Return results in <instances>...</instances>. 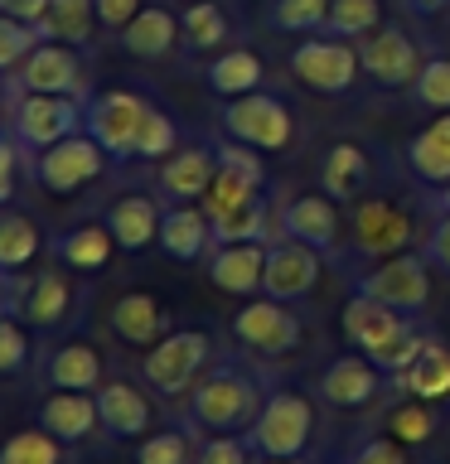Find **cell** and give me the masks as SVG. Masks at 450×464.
<instances>
[{
  "label": "cell",
  "mask_w": 450,
  "mask_h": 464,
  "mask_svg": "<svg viewBox=\"0 0 450 464\" xmlns=\"http://www.w3.org/2000/svg\"><path fill=\"white\" fill-rule=\"evenodd\" d=\"M203 82H209L218 97H247L267 82V68H261V58L252 49H218L209 72H203Z\"/></svg>",
  "instance_id": "836d02e7"
},
{
  "label": "cell",
  "mask_w": 450,
  "mask_h": 464,
  "mask_svg": "<svg viewBox=\"0 0 450 464\" xmlns=\"http://www.w3.org/2000/svg\"><path fill=\"white\" fill-rule=\"evenodd\" d=\"M141 10H145V0H97V24H102V29H116V34H122V29L136 20Z\"/></svg>",
  "instance_id": "f907efd6"
},
{
  "label": "cell",
  "mask_w": 450,
  "mask_h": 464,
  "mask_svg": "<svg viewBox=\"0 0 450 464\" xmlns=\"http://www.w3.org/2000/svg\"><path fill=\"white\" fill-rule=\"evenodd\" d=\"M107 324L126 348H155L170 334V319H165V310H160V300L151 290H126V295L107 310Z\"/></svg>",
  "instance_id": "4316f807"
},
{
  "label": "cell",
  "mask_w": 450,
  "mask_h": 464,
  "mask_svg": "<svg viewBox=\"0 0 450 464\" xmlns=\"http://www.w3.org/2000/svg\"><path fill=\"white\" fill-rule=\"evenodd\" d=\"M20 160H24V145L15 130H0V208H10L15 198V174H20Z\"/></svg>",
  "instance_id": "681fc988"
},
{
  "label": "cell",
  "mask_w": 450,
  "mask_h": 464,
  "mask_svg": "<svg viewBox=\"0 0 450 464\" xmlns=\"http://www.w3.org/2000/svg\"><path fill=\"white\" fill-rule=\"evenodd\" d=\"M218 130L228 140H242L252 150H286L296 140V116L281 97L271 92H247V97H228L223 111H218Z\"/></svg>",
  "instance_id": "9c48e42d"
},
{
  "label": "cell",
  "mask_w": 450,
  "mask_h": 464,
  "mask_svg": "<svg viewBox=\"0 0 450 464\" xmlns=\"http://www.w3.org/2000/svg\"><path fill=\"white\" fill-rule=\"evenodd\" d=\"M97 416H102V435L107 440H141L155 430V406L141 387L131 382H102L97 387Z\"/></svg>",
  "instance_id": "ffe728a7"
},
{
  "label": "cell",
  "mask_w": 450,
  "mask_h": 464,
  "mask_svg": "<svg viewBox=\"0 0 450 464\" xmlns=\"http://www.w3.org/2000/svg\"><path fill=\"white\" fill-rule=\"evenodd\" d=\"M445 5H450V0H406V10H416V14H435Z\"/></svg>",
  "instance_id": "f5cc1de1"
},
{
  "label": "cell",
  "mask_w": 450,
  "mask_h": 464,
  "mask_svg": "<svg viewBox=\"0 0 450 464\" xmlns=\"http://www.w3.org/2000/svg\"><path fill=\"white\" fill-rule=\"evenodd\" d=\"M412 237H416V223L402 203H392L383 194L358 198L354 213H348V246H344L339 266L363 261V271H368V266H377V261H387L397 252H412Z\"/></svg>",
  "instance_id": "277c9868"
},
{
  "label": "cell",
  "mask_w": 450,
  "mask_h": 464,
  "mask_svg": "<svg viewBox=\"0 0 450 464\" xmlns=\"http://www.w3.org/2000/svg\"><path fill=\"white\" fill-rule=\"evenodd\" d=\"M339 334H344L348 348H358L363 358H373L387 377H397L431 339V329L421 324L416 314L392 310V304L363 295V290H348V300L339 310Z\"/></svg>",
  "instance_id": "7a4b0ae2"
},
{
  "label": "cell",
  "mask_w": 450,
  "mask_h": 464,
  "mask_svg": "<svg viewBox=\"0 0 450 464\" xmlns=\"http://www.w3.org/2000/svg\"><path fill=\"white\" fill-rule=\"evenodd\" d=\"M267 246L271 242H218L209 252V281L223 295L252 300L267 281Z\"/></svg>",
  "instance_id": "44dd1931"
},
{
  "label": "cell",
  "mask_w": 450,
  "mask_h": 464,
  "mask_svg": "<svg viewBox=\"0 0 450 464\" xmlns=\"http://www.w3.org/2000/svg\"><path fill=\"white\" fill-rule=\"evenodd\" d=\"M10 92H49V97H78V102L93 97L87 92V72H83L78 49L73 44H54V39H44L10 72Z\"/></svg>",
  "instance_id": "2e32d148"
},
{
  "label": "cell",
  "mask_w": 450,
  "mask_h": 464,
  "mask_svg": "<svg viewBox=\"0 0 450 464\" xmlns=\"http://www.w3.org/2000/svg\"><path fill=\"white\" fill-rule=\"evenodd\" d=\"M257 464H305V459H267V455H257Z\"/></svg>",
  "instance_id": "11a10c76"
},
{
  "label": "cell",
  "mask_w": 450,
  "mask_h": 464,
  "mask_svg": "<svg viewBox=\"0 0 450 464\" xmlns=\"http://www.w3.org/2000/svg\"><path fill=\"white\" fill-rule=\"evenodd\" d=\"M160 252L174 261H203L213 252V223L203 203H165L160 218Z\"/></svg>",
  "instance_id": "484cf974"
},
{
  "label": "cell",
  "mask_w": 450,
  "mask_h": 464,
  "mask_svg": "<svg viewBox=\"0 0 450 464\" xmlns=\"http://www.w3.org/2000/svg\"><path fill=\"white\" fill-rule=\"evenodd\" d=\"M112 155L102 150L97 136H87V130H78V136L58 140L49 145V150L34 155V179L49 188V194H83L87 184H97L102 174H107Z\"/></svg>",
  "instance_id": "5bb4252c"
},
{
  "label": "cell",
  "mask_w": 450,
  "mask_h": 464,
  "mask_svg": "<svg viewBox=\"0 0 450 464\" xmlns=\"http://www.w3.org/2000/svg\"><path fill=\"white\" fill-rule=\"evenodd\" d=\"M93 20H97V0H49V10H44V20L34 29L39 39L87 49L93 44Z\"/></svg>",
  "instance_id": "e575fe53"
},
{
  "label": "cell",
  "mask_w": 450,
  "mask_h": 464,
  "mask_svg": "<svg viewBox=\"0 0 450 464\" xmlns=\"http://www.w3.org/2000/svg\"><path fill=\"white\" fill-rule=\"evenodd\" d=\"M392 387H397L402 397H416V401H431V406H450V343L441 339V334H431L426 348L392 377Z\"/></svg>",
  "instance_id": "d4e9b609"
},
{
  "label": "cell",
  "mask_w": 450,
  "mask_h": 464,
  "mask_svg": "<svg viewBox=\"0 0 450 464\" xmlns=\"http://www.w3.org/2000/svg\"><path fill=\"white\" fill-rule=\"evenodd\" d=\"M78 304L83 290L73 285L68 271H20V276H0V314H20L34 334H64L78 324Z\"/></svg>",
  "instance_id": "3957f363"
},
{
  "label": "cell",
  "mask_w": 450,
  "mask_h": 464,
  "mask_svg": "<svg viewBox=\"0 0 450 464\" xmlns=\"http://www.w3.org/2000/svg\"><path fill=\"white\" fill-rule=\"evenodd\" d=\"M383 24V0H329V20H325V34L334 39H363Z\"/></svg>",
  "instance_id": "60d3db41"
},
{
  "label": "cell",
  "mask_w": 450,
  "mask_h": 464,
  "mask_svg": "<svg viewBox=\"0 0 450 464\" xmlns=\"http://www.w3.org/2000/svg\"><path fill=\"white\" fill-rule=\"evenodd\" d=\"M358 63H363V78L383 92H397V87H412L421 78V49L416 39L402 29V20H383L373 34L358 39Z\"/></svg>",
  "instance_id": "4fadbf2b"
},
{
  "label": "cell",
  "mask_w": 450,
  "mask_h": 464,
  "mask_svg": "<svg viewBox=\"0 0 450 464\" xmlns=\"http://www.w3.org/2000/svg\"><path fill=\"white\" fill-rule=\"evenodd\" d=\"M339 464H412V455H406V445L392 440L387 430H368L344 450Z\"/></svg>",
  "instance_id": "f6af8a7d"
},
{
  "label": "cell",
  "mask_w": 450,
  "mask_h": 464,
  "mask_svg": "<svg viewBox=\"0 0 450 464\" xmlns=\"http://www.w3.org/2000/svg\"><path fill=\"white\" fill-rule=\"evenodd\" d=\"M0 111H5V87H0Z\"/></svg>",
  "instance_id": "9f6ffc18"
},
{
  "label": "cell",
  "mask_w": 450,
  "mask_h": 464,
  "mask_svg": "<svg viewBox=\"0 0 450 464\" xmlns=\"http://www.w3.org/2000/svg\"><path fill=\"white\" fill-rule=\"evenodd\" d=\"M276 232H286V237L325 252L334 266H339V256H344V218H339V203L329 194H290L281 208H276Z\"/></svg>",
  "instance_id": "e0dca14e"
},
{
  "label": "cell",
  "mask_w": 450,
  "mask_h": 464,
  "mask_svg": "<svg viewBox=\"0 0 450 464\" xmlns=\"http://www.w3.org/2000/svg\"><path fill=\"white\" fill-rule=\"evenodd\" d=\"M194 455L199 445L189 435V420L184 426H160L136 440V464H194Z\"/></svg>",
  "instance_id": "74e56055"
},
{
  "label": "cell",
  "mask_w": 450,
  "mask_h": 464,
  "mask_svg": "<svg viewBox=\"0 0 450 464\" xmlns=\"http://www.w3.org/2000/svg\"><path fill=\"white\" fill-rule=\"evenodd\" d=\"M213 358V334L209 329H170L155 348L141 353V377L145 387H155L165 401H180L194 392Z\"/></svg>",
  "instance_id": "5b68a950"
},
{
  "label": "cell",
  "mask_w": 450,
  "mask_h": 464,
  "mask_svg": "<svg viewBox=\"0 0 450 464\" xmlns=\"http://www.w3.org/2000/svg\"><path fill=\"white\" fill-rule=\"evenodd\" d=\"M325 261H329L325 252H315V246H305L296 237H286V232H276L271 246H267V281H261V295L300 304L319 285Z\"/></svg>",
  "instance_id": "ac0fdd59"
},
{
  "label": "cell",
  "mask_w": 450,
  "mask_h": 464,
  "mask_svg": "<svg viewBox=\"0 0 450 464\" xmlns=\"http://www.w3.org/2000/svg\"><path fill=\"white\" fill-rule=\"evenodd\" d=\"M64 440H54L44 426H24L0 440V464H64Z\"/></svg>",
  "instance_id": "f35d334b"
},
{
  "label": "cell",
  "mask_w": 450,
  "mask_h": 464,
  "mask_svg": "<svg viewBox=\"0 0 450 464\" xmlns=\"http://www.w3.org/2000/svg\"><path fill=\"white\" fill-rule=\"evenodd\" d=\"M49 252H54V261L58 266H68V271H102L112 261V252H116V237H112V227L107 223H97V218H87V223H73V227H64L58 237L49 242Z\"/></svg>",
  "instance_id": "f546056e"
},
{
  "label": "cell",
  "mask_w": 450,
  "mask_h": 464,
  "mask_svg": "<svg viewBox=\"0 0 450 464\" xmlns=\"http://www.w3.org/2000/svg\"><path fill=\"white\" fill-rule=\"evenodd\" d=\"M180 34L189 53H218L232 39V20L218 0H189L180 10Z\"/></svg>",
  "instance_id": "d6a6232c"
},
{
  "label": "cell",
  "mask_w": 450,
  "mask_h": 464,
  "mask_svg": "<svg viewBox=\"0 0 450 464\" xmlns=\"http://www.w3.org/2000/svg\"><path fill=\"white\" fill-rule=\"evenodd\" d=\"M267 377L252 372L238 358H223L203 368L194 392L184 397V420L203 435H228V430H252V420L267 406Z\"/></svg>",
  "instance_id": "6da1fadb"
},
{
  "label": "cell",
  "mask_w": 450,
  "mask_h": 464,
  "mask_svg": "<svg viewBox=\"0 0 450 464\" xmlns=\"http://www.w3.org/2000/svg\"><path fill=\"white\" fill-rule=\"evenodd\" d=\"M160 218H165V203H155L151 194H122L102 223L112 227L122 252H145L151 242H160Z\"/></svg>",
  "instance_id": "4dcf8cb0"
},
{
  "label": "cell",
  "mask_w": 450,
  "mask_h": 464,
  "mask_svg": "<svg viewBox=\"0 0 450 464\" xmlns=\"http://www.w3.org/2000/svg\"><path fill=\"white\" fill-rule=\"evenodd\" d=\"M213 155H218V169H213V184L209 194H203V213L209 218H223L232 208H242L247 198L267 194V165H261V155L252 145L242 140H213Z\"/></svg>",
  "instance_id": "8fae6325"
},
{
  "label": "cell",
  "mask_w": 450,
  "mask_h": 464,
  "mask_svg": "<svg viewBox=\"0 0 450 464\" xmlns=\"http://www.w3.org/2000/svg\"><path fill=\"white\" fill-rule=\"evenodd\" d=\"M383 430L392 435V440H402L406 450H421V445H431L435 435H441V416H435L431 401L406 397V401H397V406L383 416Z\"/></svg>",
  "instance_id": "8d00e7d4"
},
{
  "label": "cell",
  "mask_w": 450,
  "mask_h": 464,
  "mask_svg": "<svg viewBox=\"0 0 450 464\" xmlns=\"http://www.w3.org/2000/svg\"><path fill=\"white\" fill-rule=\"evenodd\" d=\"M421 256L431 261L435 276H450V213H435L421 232Z\"/></svg>",
  "instance_id": "c3c4849f"
},
{
  "label": "cell",
  "mask_w": 450,
  "mask_h": 464,
  "mask_svg": "<svg viewBox=\"0 0 450 464\" xmlns=\"http://www.w3.org/2000/svg\"><path fill=\"white\" fill-rule=\"evenodd\" d=\"M368 179H373V160L358 140H334L325 160H319V188L334 203H358Z\"/></svg>",
  "instance_id": "83f0119b"
},
{
  "label": "cell",
  "mask_w": 450,
  "mask_h": 464,
  "mask_svg": "<svg viewBox=\"0 0 450 464\" xmlns=\"http://www.w3.org/2000/svg\"><path fill=\"white\" fill-rule=\"evenodd\" d=\"M5 107H10V130L20 136L24 150H49V145L78 136L87 121V102L78 97H49V92H10L5 87Z\"/></svg>",
  "instance_id": "52a82bcc"
},
{
  "label": "cell",
  "mask_w": 450,
  "mask_h": 464,
  "mask_svg": "<svg viewBox=\"0 0 450 464\" xmlns=\"http://www.w3.org/2000/svg\"><path fill=\"white\" fill-rule=\"evenodd\" d=\"M116 39H122V49H126L131 58L155 63V58H170L174 44H180L184 34H180V14H174L170 5H145Z\"/></svg>",
  "instance_id": "1f68e13d"
},
{
  "label": "cell",
  "mask_w": 450,
  "mask_h": 464,
  "mask_svg": "<svg viewBox=\"0 0 450 464\" xmlns=\"http://www.w3.org/2000/svg\"><path fill=\"white\" fill-rule=\"evenodd\" d=\"M232 339H238L247 353H257V358H286V353L300 348L305 324H300V314L290 310L286 300H271V295L257 300L252 295L238 314H232Z\"/></svg>",
  "instance_id": "7c38bea8"
},
{
  "label": "cell",
  "mask_w": 450,
  "mask_h": 464,
  "mask_svg": "<svg viewBox=\"0 0 450 464\" xmlns=\"http://www.w3.org/2000/svg\"><path fill=\"white\" fill-rule=\"evenodd\" d=\"M174 150H180V126H174L170 116L151 102V111H145V121H141V136H136V155H131V160L160 165V160H170Z\"/></svg>",
  "instance_id": "b9f144b4"
},
{
  "label": "cell",
  "mask_w": 450,
  "mask_h": 464,
  "mask_svg": "<svg viewBox=\"0 0 450 464\" xmlns=\"http://www.w3.org/2000/svg\"><path fill=\"white\" fill-rule=\"evenodd\" d=\"M145 111H151V102L141 92H122V87H116V92H97V97H87L83 130L102 140V150L112 155V165H126V160L136 155V136H141Z\"/></svg>",
  "instance_id": "9a60e30c"
},
{
  "label": "cell",
  "mask_w": 450,
  "mask_h": 464,
  "mask_svg": "<svg viewBox=\"0 0 450 464\" xmlns=\"http://www.w3.org/2000/svg\"><path fill=\"white\" fill-rule=\"evenodd\" d=\"M0 276H5V271H0Z\"/></svg>",
  "instance_id": "6f0895ef"
},
{
  "label": "cell",
  "mask_w": 450,
  "mask_h": 464,
  "mask_svg": "<svg viewBox=\"0 0 450 464\" xmlns=\"http://www.w3.org/2000/svg\"><path fill=\"white\" fill-rule=\"evenodd\" d=\"M194 464H257V450H252V440H247V430L203 435Z\"/></svg>",
  "instance_id": "7dc6e473"
},
{
  "label": "cell",
  "mask_w": 450,
  "mask_h": 464,
  "mask_svg": "<svg viewBox=\"0 0 450 464\" xmlns=\"http://www.w3.org/2000/svg\"><path fill=\"white\" fill-rule=\"evenodd\" d=\"M392 377L377 368L373 358H363V353H339V358H329L325 362V372H319V401L334 406V411H368V406L387 392Z\"/></svg>",
  "instance_id": "d6986e66"
},
{
  "label": "cell",
  "mask_w": 450,
  "mask_h": 464,
  "mask_svg": "<svg viewBox=\"0 0 450 464\" xmlns=\"http://www.w3.org/2000/svg\"><path fill=\"white\" fill-rule=\"evenodd\" d=\"M290 72L300 87H310L319 97H344L358 82V44L354 39H334V34H305L290 49Z\"/></svg>",
  "instance_id": "30bf717a"
},
{
  "label": "cell",
  "mask_w": 450,
  "mask_h": 464,
  "mask_svg": "<svg viewBox=\"0 0 450 464\" xmlns=\"http://www.w3.org/2000/svg\"><path fill=\"white\" fill-rule=\"evenodd\" d=\"M247 440H252V450L267 455V459H300L305 450H310V440H315V406H310V397L296 392V387H271L261 416L252 420V430H247Z\"/></svg>",
  "instance_id": "8992f818"
},
{
  "label": "cell",
  "mask_w": 450,
  "mask_h": 464,
  "mask_svg": "<svg viewBox=\"0 0 450 464\" xmlns=\"http://www.w3.org/2000/svg\"><path fill=\"white\" fill-rule=\"evenodd\" d=\"M39 252H44V232L34 218L20 208H0V271L20 276Z\"/></svg>",
  "instance_id": "d590c367"
},
{
  "label": "cell",
  "mask_w": 450,
  "mask_h": 464,
  "mask_svg": "<svg viewBox=\"0 0 450 464\" xmlns=\"http://www.w3.org/2000/svg\"><path fill=\"white\" fill-rule=\"evenodd\" d=\"M406 169H412L416 184L426 188H445L450 184V111H435V121H426L406 140Z\"/></svg>",
  "instance_id": "f1b7e54d"
},
{
  "label": "cell",
  "mask_w": 450,
  "mask_h": 464,
  "mask_svg": "<svg viewBox=\"0 0 450 464\" xmlns=\"http://www.w3.org/2000/svg\"><path fill=\"white\" fill-rule=\"evenodd\" d=\"M329 0H267V24L276 34H325Z\"/></svg>",
  "instance_id": "ab89813d"
},
{
  "label": "cell",
  "mask_w": 450,
  "mask_h": 464,
  "mask_svg": "<svg viewBox=\"0 0 450 464\" xmlns=\"http://www.w3.org/2000/svg\"><path fill=\"white\" fill-rule=\"evenodd\" d=\"M39 44H44V39H39L34 24L15 20V14H0V72H15L29 53L39 49Z\"/></svg>",
  "instance_id": "bcb514c9"
},
{
  "label": "cell",
  "mask_w": 450,
  "mask_h": 464,
  "mask_svg": "<svg viewBox=\"0 0 450 464\" xmlns=\"http://www.w3.org/2000/svg\"><path fill=\"white\" fill-rule=\"evenodd\" d=\"M431 213H450V184H445V188H441V194H435V198H431Z\"/></svg>",
  "instance_id": "db71d44e"
},
{
  "label": "cell",
  "mask_w": 450,
  "mask_h": 464,
  "mask_svg": "<svg viewBox=\"0 0 450 464\" xmlns=\"http://www.w3.org/2000/svg\"><path fill=\"white\" fill-rule=\"evenodd\" d=\"M431 276L435 271L421 252H397V256L377 261L368 271H354L348 276V290H363V295H373V300L392 304V310L421 319L431 304Z\"/></svg>",
  "instance_id": "ba28073f"
},
{
  "label": "cell",
  "mask_w": 450,
  "mask_h": 464,
  "mask_svg": "<svg viewBox=\"0 0 450 464\" xmlns=\"http://www.w3.org/2000/svg\"><path fill=\"white\" fill-rule=\"evenodd\" d=\"M34 426H44L64 445H83L93 430H102L97 392H44V401L34 411Z\"/></svg>",
  "instance_id": "603a6c76"
},
{
  "label": "cell",
  "mask_w": 450,
  "mask_h": 464,
  "mask_svg": "<svg viewBox=\"0 0 450 464\" xmlns=\"http://www.w3.org/2000/svg\"><path fill=\"white\" fill-rule=\"evenodd\" d=\"M213 145H180L170 160H160V194H165V203H199L213 184Z\"/></svg>",
  "instance_id": "cb8c5ba5"
},
{
  "label": "cell",
  "mask_w": 450,
  "mask_h": 464,
  "mask_svg": "<svg viewBox=\"0 0 450 464\" xmlns=\"http://www.w3.org/2000/svg\"><path fill=\"white\" fill-rule=\"evenodd\" d=\"M39 382L49 392H97L102 387V353L93 339H64L39 362Z\"/></svg>",
  "instance_id": "7402d4cb"
},
{
  "label": "cell",
  "mask_w": 450,
  "mask_h": 464,
  "mask_svg": "<svg viewBox=\"0 0 450 464\" xmlns=\"http://www.w3.org/2000/svg\"><path fill=\"white\" fill-rule=\"evenodd\" d=\"M34 358V339H29V324L20 314H0V377H15L29 368Z\"/></svg>",
  "instance_id": "ee69618b"
},
{
  "label": "cell",
  "mask_w": 450,
  "mask_h": 464,
  "mask_svg": "<svg viewBox=\"0 0 450 464\" xmlns=\"http://www.w3.org/2000/svg\"><path fill=\"white\" fill-rule=\"evenodd\" d=\"M44 10H49V0H0V14H15L24 24H39Z\"/></svg>",
  "instance_id": "816d5d0a"
},
{
  "label": "cell",
  "mask_w": 450,
  "mask_h": 464,
  "mask_svg": "<svg viewBox=\"0 0 450 464\" xmlns=\"http://www.w3.org/2000/svg\"><path fill=\"white\" fill-rule=\"evenodd\" d=\"M412 92V102L421 111H450V58L445 53H435L421 63V78L406 87Z\"/></svg>",
  "instance_id": "7bdbcfd3"
}]
</instances>
